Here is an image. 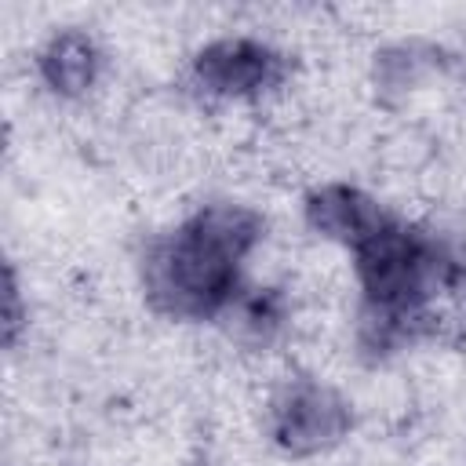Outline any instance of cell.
<instances>
[{
	"mask_svg": "<svg viewBox=\"0 0 466 466\" xmlns=\"http://www.w3.org/2000/svg\"><path fill=\"white\" fill-rule=\"evenodd\" d=\"M262 237V218L244 204H208L186 218L146 262V284L175 317H215L233 309L240 269Z\"/></svg>",
	"mask_w": 466,
	"mask_h": 466,
	"instance_id": "obj_1",
	"label": "cell"
},
{
	"mask_svg": "<svg viewBox=\"0 0 466 466\" xmlns=\"http://www.w3.org/2000/svg\"><path fill=\"white\" fill-rule=\"evenodd\" d=\"M353 266L371 309V324L382 339L400 331L404 320L419 317L437 288L451 284L455 277L451 258L426 233L397 218H390L379 233L353 248Z\"/></svg>",
	"mask_w": 466,
	"mask_h": 466,
	"instance_id": "obj_2",
	"label": "cell"
},
{
	"mask_svg": "<svg viewBox=\"0 0 466 466\" xmlns=\"http://www.w3.org/2000/svg\"><path fill=\"white\" fill-rule=\"evenodd\" d=\"M269 430L280 448L309 455L346 437L350 408L335 390L320 382H291L277 393L269 408Z\"/></svg>",
	"mask_w": 466,
	"mask_h": 466,
	"instance_id": "obj_3",
	"label": "cell"
},
{
	"mask_svg": "<svg viewBox=\"0 0 466 466\" xmlns=\"http://www.w3.org/2000/svg\"><path fill=\"white\" fill-rule=\"evenodd\" d=\"M193 73H197V84L208 95H218V98H255V95L269 91L280 80L284 62L262 40L222 36V40L208 44L197 55Z\"/></svg>",
	"mask_w": 466,
	"mask_h": 466,
	"instance_id": "obj_4",
	"label": "cell"
},
{
	"mask_svg": "<svg viewBox=\"0 0 466 466\" xmlns=\"http://www.w3.org/2000/svg\"><path fill=\"white\" fill-rule=\"evenodd\" d=\"M306 218L309 226L328 237V240H339L346 244L350 251L357 244H364L371 233H379L390 215L379 208V200H371L368 193H360L357 186H320L309 200H306Z\"/></svg>",
	"mask_w": 466,
	"mask_h": 466,
	"instance_id": "obj_5",
	"label": "cell"
},
{
	"mask_svg": "<svg viewBox=\"0 0 466 466\" xmlns=\"http://www.w3.org/2000/svg\"><path fill=\"white\" fill-rule=\"evenodd\" d=\"M98 66H102L98 44L87 33H80V29H66L58 36H51L47 47L40 51V76H44V84L55 95H66V98L84 95L95 84Z\"/></svg>",
	"mask_w": 466,
	"mask_h": 466,
	"instance_id": "obj_6",
	"label": "cell"
},
{
	"mask_svg": "<svg viewBox=\"0 0 466 466\" xmlns=\"http://www.w3.org/2000/svg\"><path fill=\"white\" fill-rule=\"evenodd\" d=\"M462 288H466V269H462Z\"/></svg>",
	"mask_w": 466,
	"mask_h": 466,
	"instance_id": "obj_7",
	"label": "cell"
}]
</instances>
